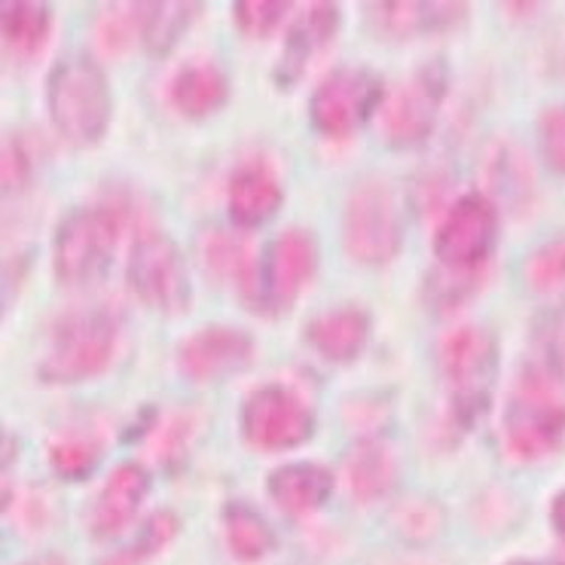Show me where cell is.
Returning <instances> with one entry per match:
<instances>
[{
	"label": "cell",
	"instance_id": "1",
	"mask_svg": "<svg viewBox=\"0 0 565 565\" xmlns=\"http://www.w3.org/2000/svg\"><path fill=\"white\" fill-rule=\"evenodd\" d=\"M504 447L516 461H539L565 447V367L535 352L504 409Z\"/></svg>",
	"mask_w": 565,
	"mask_h": 565
},
{
	"label": "cell",
	"instance_id": "2",
	"mask_svg": "<svg viewBox=\"0 0 565 565\" xmlns=\"http://www.w3.org/2000/svg\"><path fill=\"white\" fill-rule=\"evenodd\" d=\"M46 105L55 132L71 147H93L105 138L114 114L105 67L93 55L71 53L50 71Z\"/></svg>",
	"mask_w": 565,
	"mask_h": 565
},
{
	"label": "cell",
	"instance_id": "3",
	"mask_svg": "<svg viewBox=\"0 0 565 565\" xmlns=\"http://www.w3.org/2000/svg\"><path fill=\"white\" fill-rule=\"evenodd\" d=\"M440 373L447 382L449 416L461 428L483 419L499 376V340L480 324L449 330L440 342Z\"/></svg>",
	"mask_w": 565,
	"mask_h": 565
},
{
	"label": "cell",
	"instance_id": "4",
	"mask_svg": "<svg viewBox=\"0 0 565 565\" xmlns=\"http://www.w3.org/2000/svg\"><path fill=\"white\" fill-rule=\"evenodd\" d=\"M117 352V318L105 309H86L58 321L53 342L40 361V380L74 385L105 373Z\"/></svg>",
	"mask_w": 565,
	"mask_h": 565
},
{
	"label": "cell",
	"instance_id": "5",
	"mask_svg": "<svg viewBox=\"0 0 565 565\" xmlns=\"http://www.w3.org/2000/svg\"><path fill=\"white\" fill-rule=\"evenodd\" d=\"M119 217L110 205H86L67 214L53 238V269L62 285H93L107 273L119 242Z\"/></svg>",
	"mask_w": 565,
	"mask_h": 565
},
{
	"label": "cell",
	"instance_id": "6",
	"mask_svg": "<svg viewBox=\"0 0 565 565\" xmlns=\"http://www.w3.org/2000/svg\"><path fill=\"white\" fill-rule=\"evenodd\" d=\"M401 238H404V226H401L395 190L380 178H367L355 184L342 211L345 254L361 266H385L397 257Z\"/></svg>",
	"mask_w": 565,
	"mask_h": 565
},
{
	"label": "cell",
	"instance_id": "7",
	"mask_svg": "<svg viewBox=\"0 0 565 565\" xmlns=\"http://www.w3.org/2000/svg\"><path fill=\"white\" fill-rule=\"evenodd\" d=\"M316 269L318 245L312 233H306L300 226L285 230L266 245L245 300L266 316H285L306 290V285L312 281Z\"/></svg>",
	"mask_w": 565,
	"mask_h": 565
},
{
	"label": "cell",
	"instance_id": "8",
	"mask_svg": "<svg viewBox=\"0 0 565 565\" xmlns=\"http://www.w3.org/2000/svg\"><path fill=\"white\" fill-rule=\"evenodd\" d=\"M499 242V209L483 193H465L444 214L434 233L437 264L449 273L480 276Z\"/></svg>",
	"mask_w": 565,
	"mask_h": 565
},
{
	"label": "cell",
	"instance_id": "9",
	"mask_svg": "<svg viewBox=\"0 0 565 565\" xmlns=\"http://www.w3.org/2000/svg\"><path fill=\"white\" fill-rule=\"evenodd\" d=\"M382 95L385 86L380 74L367 67H337L309 98V119L324 138H349L373 117Z\"/></svg>",
	"mask_w": 565,
	"mask_h": 565
},
{
	"label": "cell",
	"instance_id": "10",
	"mask_svg": "<svg viewBox=\"0 0 565 565\" xmlns=\"http://www.w3.org/2000/svg\"><path fill=\"white\" fill-rule=\"evenodd\" d=\"M129 285L138 300L166 316L186 312L190 306V273L184 254L162 233H141L135 238Z\"/></svg>",
	"mask_w": 565,
	"mask_h": 565
},
{
	"label": "cell",
	"instance_id": "11",
	"mask_svg": "<svg viewBox=\"0 0 565 565\" xmlns=\"http://www.w3.org/2000/svg\"><path fill=\"white\" fill-rule=\"evenodd\" d=\"M242 437L260 452L302 447L316 434V416L285 385H260L242 404Z\"/></svg>",
	"mask_w": 565,
	"mask_h": 565
},
{
	"label": "cell",
	"instance_id": "12",
	"mask_svg": "<svg viewBox=\"0 0 565 565\" xmlns=\"http://www.w3.org/2000/svg\"><path fill=\"white\" fill-rule=\"evenodd\" d=\"M449 93V67L434 58L422 65L397 89L392 105L385 107V135L392 147H419L437 126L440 105Z\"/></svg>",
	"mask_w": 565,
	"mask_h": 565
},
{
	"label": "cell",
	"instance_id": "13",
	"mask_svg": "<svg viewBox=\"0 0 565 565\" xmlns=\"http://www.w3.org/2000/svg\"><path fill=\"white\" fill-rule=\"evenodd\" d=\"M254 358V340L245 330L211 324L196 333H190L178 345V367L190 382H221L236 376Z\"/></svg>",
	"mask_w": 565,
	"mask_h": 565
},
{
	"label": "cell",
	"instance_id": "14",
	"mask_svg": "<svg viewBox=\"0 0 565 565\" xmlns=\"http://www.w3.org/2000/svg\"><path fill=\"white\" fill-rule=\"evenodd\" d=\"M150 492V473L138 461H122L105 480L102 492L89 508V529L95 539H114L141 511Z\"/></svg>",
	"mask_w": 565,
	"mask_h": 565
},
{
	"label": "cell",
	"instance_id": "15",
	"mask_svg": "<svg viewBox=\"0 0 565 565\" xmlns=\"http://www.w3.org/2000/svg\"><path fill=\"white\" fill-rule=\"evenodd\" d=\"M281 184H278L276 169L264 159H250L245 166H238L230 178L226 190V205L233 224L242 230H257L266 221H273L281 209Z\"/></svg>",
	"mask_w": 565,
	"mask_h": 565
},
{
	"label": "cell",
	"instance_id": "16",
	"mask_svg": "<svg viewBox=\"0 0 565 565\" xmlns=\"http://www.w3.org/2000/svg\"><path fill=\"white\" fill-rule=\"evenodd\" d=\"M337 28H340L337 3H312L285 38L278 65L273 67V77H276L278 86H285V89L294 86L306 74V67L312 65L318 50L330 46V40L337 38Z\"/></svg>",
	"mask_w": 565,
	"mask_h": 565
},
{
	"label": "cell",
	"instance_id": "17",
	"mask_svg": "<svg viewBox=\"0 0 565 565\" xmlns=\"http://www.w3.org/2000/svg\"><path fill=\"white\" fill-rule=\"evenodd\" d=\"M370 340V316L358 306H340L316 316L306 324V342L333 364L355 361Z\"/></svg>",
	"mask_w": 565,
	"mask_h": 565
},
{
	"label": "cell",
	"instance_id": "18",
	"mask_svg": "<svg viewBox=\"0 0 565 565\" xmlns=\"http://www.w3.org/2000/svg\"><path fill=\"white\" fill-rule=\"evenodd\" d=\"M266 492L290 516H306L324 508L333 495V473L316 461L281 465L266 477Z\"/></svg>",
	"mask_w": 565,
	"mask_h": 565
},
{
	"label": "cell",
	"instance_id": "19",
	"mask_svg": "<svg viewBox=\"0 0 565 565\" xmlns=\"http://www.w3.org/2000/svg\"><path fill=\"white\" fill-rule=\"evenodd\" d=\"M230 98V77L211 62H193L181 67L169 83V102L184 117L202 119L221 110Z\"/></svg>",
	"mask_w": 565,
	"mask_h": 565
},
{
	"label": "cell",
	"instance_id": "20",
	"mask_svg": "<svg viewBox=\"0 0 565 565\" xmlns=\"http://www.w3.org/2000/svg\"><path fill=\"white\" fill-rule=\"evenodd\" d=\"M345 480H349L352 495L364 504L385 499L397 483V461L392 449L373 437L358 440L355 447L345 452Z\"/></svg>",
	"mask_w": 565,
	"mask_h": 565
},
{
	"label": "cell",
	"instance_id": "21",
	"mask_svg": "<svg viewBox=\"0 0 565 565\" xmlns=\"http://www.w3.org/2000/svg\"><path fill=\"white\" fill-rule=\"evenodd\" d=\"M468 3H373L376 25L395 38H409L434 28H449L465 19Z\"/></svg>",
	"mask_w": 565,
	"mask_h": 565
},
{
	"label": "cell",
	"instance_id": "22",
	"mask_svg": "<svg viewBox=\"0 0 565 565\" xmlns=\"http://www.w3.org/2000/svg\"><path fill=\"white\" fill-rule=\"evenodd\" d=\"M199 257H202L211 278L236 281L242 294L248 297L257 266L250 260L248 245L242 238L233 236V233H224V230H209L205 236L199 238Z\"/></svg>",
	"mask_w": 565,
	"mask_h": 565
},
{
	"label": "cell",
	"instance_id": "23",
	"mask_svg": "<svg viewBox=\"0 0 565 565\" xmlns=\"http://www.w3.org/2000/svg\"><path fill=\"white\" fill-rule=\"evenodd\" d=\"M0 28H3V46H10L15 55H34L50 38L53 10H50V3L10 0V3H3Z\"/></svg>",
	"mask_w": 565,
	"mask_h": 565
},
{
	"label": "cell",
	"instance_id": "24",
	"mask_svg": "<svg viewBox=\"0 0 565 565\" xmlns=\"http://www.w3.org/2000/svg\"><path fill=\"white\" fill-rule=\"evenodd\" d=\"M224 532L230 551L242 563H260L264 556L276 551V532L248 504H238V501L226 504Z\"/></svg>",
	"mask_w": 565,
	"mask_h": 565
},
{
	"label": "cell",
	"instance_id": "25",
	"mask_svg": "<svg viewBox=\"0 0 565 565\" xmlns=\"http://www.w3.org/2000/svg\"><path fill=\"white\" fill-rule=\"evenodd\" d=\"M202 3H138V28L145 46L153 55H166L184 38Z\"/></svg>",
	"mask_w": 565,
	"mask_h": 565
},
{
	"label": "cell",
	"instance_id": "26",
	"mask_svg": "<svg viewBox=\"0 0 565 565\" xmlns=\"http://www.w3.org/2000/svg\"><path fill=\"white\" fill-rule=\"evenodd\" d=\"M181 532V520L178 513L171 511H157L145 526L138 529V535L129 547L117 551L110 559H105L102 565H145L150 563L157 553H162L171 544V539Z\"/></svg>",
	"mask_w": 565,
	"mask_h": 565
},
{
	"label": "cell",
	"instance_id": "27",
	"mask_svg": "<svg viewBox=\"0 0 565 565\" xmlns=\"http://www.w3.org/2000/svg\"><path fill=\"white\" fill-rule=\"evenodd\" d=\"M523 278L535 294H556L565 288V236H556L532 250L523 264Z\"/></svg>",
	"mask_w": 565,
	"mask_h": 565
},
{
	"label": "cell",
	"instance_id": "28",
	"mask_svg": "<svg viewBox=\"0 0 565 565\" xmlns=\"http://www.w3.org/2000/svg\"><path fill=\"white\" fill-rule=\"evenodd\" d=\"M102 449L89 437H62L50 447V465L65 480H86L98 465Z\"/></svg>",
	"mask_w": 565,
	"mask_h": 565
},
{
	"label": "cell",
	"instance_id": "29",
	"mask_svg": "<svg viewBox=\"0 0 565 565\" xmlns=\"http://www.w3.org/2000/svg\"><path fill=\"white\" fill-rule=\"evenodd\" d=\"M288 10L290 3H285V0H238L233 7V19H236L238 31L245 38L264 40L281 25Z\"/></svg>",
	"mask_w": 565,
	"mask_h": 565
},
{
	"label": "cell",
	"instance_id": "30",
	"mask_svg": "<svg viewBox=\"0 0 565 565\" xmlns=\"http://www.w3.org/2000/svg\"><path fill=\"white\" fill-rule=\"evenodd\" d=\"M539 147L547 169L565 178V105L547 107L539 117Z\"/></svg>",
	"mask_w": 565,
	"mask_h": 565
},
{
	"label": "cell",
	"instance_id": "31",
	"mask_svg": "<svg viewBox=\"0 0 565 565\" xmlns=\"http://www.w3.org/2000/svg\"><path fill=\"white\" fill-rule=\"evenodd\" d=\"M28 171H31V157L22 147L19 138L3 141V190H19L28 181Z\"/></svg>",
	"mask_w": 565,
	"mask_h": 565
},
{
	"label": "cell",
	"instance_id": "32",
	"mask_svg": "<svg viewBox=\"0 0 565 565\" xmlns=\"http://www.w3.org/2000/svg\"><path fill=\"white\" fill-rule=\"evenodd\" d=\"M539 352L565 367V309H559V312L551 318V324L544 328Z\"/></svg>",
	"mask_w": 565,
	"mask_h": 565
},
{
	"label": "cell",
	"instance_id": "33",
	"mask_svg": "<svg viewBox=\"0 0 565 565\" xmlns=\"http://www.w3.org/2000/svg\"><path fill=\"white\" fill-rule=\"evenodd\" d=\"M551 523H553V529H556V532H559V535L565 539V489L559 492V495H556V499H553Z\"/></svg>",
	"mask_w": 565,
	"mask_h": 565
},
{
	"label": "cell",
	"instance_id": "34",
	"mask_svg": "<svg viewBox=\"0 0 565 565\" xmlns=\"http://www.w3.org/2000/svg\"><path fill=\"white\" fill-rule=\"evenodd\" d=\"M22 565H71V563H67L62 553H43V556H34V559H28V563Z\"/></svg>",
	"mask_w": 565,
	"mask_h": 565
},
{
	"label": "cell",
	"instance_id": "35",
	"mask_svg": "<svg viewBox=\"0 0 565 565\" xmlns=\"http://www.w3.org/2000/svg\"><path fill=\"white\" fill-rule=\"evenodd\" d=\"M508 565H563V563H553V559H513Z\"/></svg>",
	"mask_w": 565,
	"mask_h": 565
}]
</instances>
